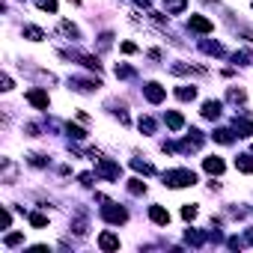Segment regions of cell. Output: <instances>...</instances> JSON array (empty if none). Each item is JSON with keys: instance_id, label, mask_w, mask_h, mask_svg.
Returning a JSON list of instances; mask_svg holds the SVG:
<instances>
[{"instance_id": "6da1fadb", "label": "cell", "mask_w": 253, "mask_h": 253, "mask_svg": "<svg viewBox=\"0 0 253 253\" xmlns=\"http://www.w3.org/2000/svg\"><path fill=\"white\" fill-rule=\"evenodd\" d=\"M164 185L167 188H188V185H197V173L194 170H167L164 173Z\"/></svg>"}, {"instance_id": "7a4b0ae2", "label": "cell", "mask_w": 253, "mask_h": 253, "mask_svg": "<svg viewBox=\"0 0 253 253\" xmlns=\"http://www.w3.org/2000/svg\"><path fill=\"white\" fill-rule=\"evenodd\" d=\"M101 218H104L107 224L119 227V224H125V221H128V211H125L122 206H116V203H107V200H104V206H101Z\"/></svg>"}, {"instance_id": "3957f363", "label": "cell", "mask_w": 253, "mask_h": 253, "mask_svg": "<svg viewBox=\"0 0 253 253\" xmlns=\"http://www.w3.org/2000/svg\"><path fill=\"white\" fill-rule=\"evenodd\" d=\"M143 95H146V101H149V104H161V101L167 98V90H164L161 84H155V81H152V84L143 87Z\"/></svg>"}, {"instance_id": "277c9868", "label": "cell", "mask_w": 253, "mask_h": 253, "mask_svg": "<svg viewBox=\"0 0 253 253\" xmlns=\"http://www.w3.org/2000/svg\"><path fill=\"white\" fill-rule=\"evenodd\" d=\"M95 170H98V176L111 179V182H116V179H119V167H116L114 161H107V158H98V161H95Z\"/></svg>"}, {"instance_id": "5b68a950", "label": "cell", "mask_w": 253, "mask_h": 253, "mask_svg": "<svg viewBox=\"0 0 253 253\" xmlns=\"http://www.w3.org/2000/svg\"><path fill=\"white\" fill-rule=\"evenodd\" d=\"M188 27H191L194 33H211V30H214V24H211L208 18H203V15H191V18H188Z\"/></svg>"}, {"instance_id": "8992f818", "label": "cell", "mask_w": 253, "mask_h": 253, "mask_svg": "<svg viewBox=\"0 0 253 253\" xmlns=\"http://www.w3.org/2000/svg\"><path fill=\"white\" fill-rule=\"evenodd\" d=\"M69 87H71V90H78V92H95V90L101 87V81H84V78H71V81H69Z\"/></svg>"}, {"instance_id": "52a82bcc", "label": "cell", "mask_w": 253, "mask_h": 253, "mask_svg": "<svg viewBox=\"0 0 253 253\" xmlns=\"http://www.w3.org/2000/svg\"><path fill=\"white\" fill-rule=\"evenodd\" d=\"M27 101L33 107H39V111H48V92L45 90H30L27 92Z\"/></svg>"}, {"instance_id": "ba28073f", "label": "cell", "mask_w": 253, "mask_h": 253, "mask_svg": "<svg viewBox=\"0 0 253 253\" xmlns=\"http://www.w3.org/2000/svg\"><path fill=\"white\" fill-rule=\"evenodd\" d=\"M149 218H152V224L167 227V224H170V211H167L164 206H152V208H149Z\"/></svg>"}, {"instance_id": "9c48e42d", "label": "cell", "mask_w": 253, "mask_h": 253, "mask_svg": "<svg viewBox=\"0 0 253 253\" xmlns=\"http://www.w3.org/2000/svg\"><path fill=\"white\" fill-rule=\"evenodd\" d=\"M98 247H101L104 253H111V250H119V238H116L114 232H101V235H98Z\"/></svg>"}, {"instance_id": "30bf717a", "label": "cell", "mask_w": 253, "mask_h": 253, "mask_svg": "<svg viewBox=\"0 0 253 253\" xmlns=\"http://www.w3.org/2000/svg\"><path fill=\"white\" fill-rule=\"evenodd\" d=\"M0 167H3V182H6V185H15V179H18V167H15L9 158L0 161Z\"/></svg>"}, {"instance_id": "8fae6325", "label": "cell", "mask_w": 253, "mask_h": 253, "mask_svg": "<svg viewBox=\"0 0 253 253\" xmlns=\"http://www.w3.org/2000/svg\"><path fill=\"white\" fill-rule=\"evenodd\" d=\"M71 230H75V235H87V208H78L75 221H71Z\"/></svg>"}, {"instance_id": "7c38bea8", "label": "cell", "mask_w": 253, "mask_h": 253, "mask_svg": "<svg viewBox=\"0 0 253 253\" xmlns=\"http://www.w3.org/2000/svg\"><path fill=\"white\" fill-rule=\"evenodd\" d=\"M203 167H206V173H211V176H221V173H224V161H221L218 155L206 158V161H203Z\"/></svg>"}, {"instance_id": "4fadbf2b", "label": "cell", "mask_w": 253, "mask_h": 253, "mask_svg": "<svg viewBox=\"0 0 253 253\" xmlns=\"http://www.w3.org/2000/svg\"><path fill=\"white\" fill-rule=\"evenodd\" d=\"M221 107H224V104L214 101V98L206 101V104H203V116H206V119H218V116H221Z\"/></svg>"}, {"instance_id": "5bb4252c", "label": "cell", "mask_w": 253, "mask_h": 253, "mask_svg": "<svg viewBox=\"0 0 253 253\" xmlns=\"http://www.w3.org/2000/svg\"><path fill=\"white\" fill-rule=\"evenodd\" d=\"M185 6H188V0H164L167 15H182V12H185Z\"/></svg>"}, {"instance_id": "9a60e30c", "label": "cell", "mask_w": 253, "mask_h": 253, "mask_svg": "<svg viewBox=\"0 0 253 253\" xmlns=\"http://www.w3.org/2000/svg\"><path fill=\"white\" fill-rule=\"evenodd\" d=\"M164 122H167V128H173V131H182V125H185L182 114H176V111H170V114L164 116Z\"/></svg>"}, {"instance_id": "2e32d148", "label": "cell", "mask_w": 253, "mask_h": 253, "mask_svg": "<svg viewBox=\"0 0 253 253\" xmlns=\"http://www.w3.org/2000/svg\"><path fill=\"white\" fill-rule=\"evenodd\" d=\"M176 98L179 101H194L197 98V87H176Z\"/></svg>"}, {"instance_id": "e0dca14e", "label": "cell", "mask_w": 253, "mask_h": 253, "mask_svg": "<svg viewBox=\"0 0 253 253\" xmlns=\"http://www.w3.org/2000/svg\"><path fill=\"white\" fill-rule=\"evenodd\" d=\"M60 33L69 36V39H81V30L71 24V21H60Z\"/></svg>"}, {"instance_id": "ac0fdd59", "label": "cell", "mask_w": 253, "mask_h": 253, "mask_svg": "<svg viewBox=\"0 0 253 253\" xmlns=\"http://www.w3.org/2000/svg\"><path fill=\"white\" fill-rule=\"evenodd\" d=\"M235 131H238V137H250L253 134V122L250 119H235Z\"/></svg>"}, {"instance_id": "d6986e66", "label": "cell", "mask_w": 253, "mask_h": 253, "mask_svg": "<svg viewBox=\"0 0 253 253\" xmlns=\"http://www.w3.org/2000/svg\"><path fill=\"white\" fill-rule=\"evenodd\" d=\"M235 167H238L241 173H253V155H238V158H235Z\"/></svg>"}, {"instance_id": "ffe728a7", "label": "cell", "mask_w": 253, "mask_h": 253, "mask_svg": "<svg viewBox=\"0 0 253 253\" xmlns=\"http://www.w3.org/2000/svg\"><path fill=\"white\" fill-rule=\"evenodd\" d=\"M24 36H27L30 42H42V39H45V33H42L39 27H33V24H27V27H24Z\"/></svg>"}, {"instance_id": "44dd1931", "label": "cell", "mask_w": 253, "mask_h": 253, "mask_svg": "<svg viewBox=\"0 0 253 253\" xmlns=\"http://www.w3.org/2000/svg\"><path fill=\"white\" fill-rule=\"evenodd\" d=\"M200 48L211 57H224V45H218V42H200Z\"/></svg>"}, {"instance_id": "7402d4cb", "label": "cell", "mask_w": 253, "mask_h": 253, "mask_svg": "<svg viewBox=\"0 0 253 253\" xmlns=\"http://www.w3.org/2000/svg\"><path fill=\"white\" fill-rule=\"evenodd\" d=\"M131 167H134L137 173H143V176H152V173H155V167H152V164H146V161H140V158H134V161H131Z\"/></svg>"}, {"instance_id": "603a6c76", "label": "cell", "mask_w": 253, "mask_h": 253, "mask_svg": "<svg viewBox=\"0 0 253 253\" xmlns=\"http://www.w3.org/2000/svg\"><path fill=\"white\" fill-rule=\"evenodd\" d=\"M128 191H131L134 197H140V194H146V182H140V179H128Z\"/></svg>"}, {"instance_id": "cb8c5ba5", "label": "cell", "mask_w": 253, "mask_h": 253, "mask_svg": "<svg viewBox=\"0 0 253 253\" xmlns=\"http://www.w3.org/2000/svg\"><path fill=\"white\" fill-rule=\"evenodd\" d=\"M211 137L218 140V143H232V131H230V128H218V131H214Z\"/></svg>"}, {"instance_id": "d4e9b609", "label": "cell", "mask_w": 253, "mask_h": 253, "mask_svg": "<svg viewBox=\"0 0 253 253\" xmlns=\"http://www.w3.org/2000/svg\"><path fill=\"white\" fill-rule=\"evenodd\" d=\"M227 98H230V101H244V98H247V92H244V90H238V87H230V90H227Z\"/></svg>"}, {"instance_id": "484cf974", "label": "cell", "mask_w": 253, "mask_h": 253, "mask_svg": "<svg viewBox=\"0 0 253 253\" xmlns=\"http://www.w3.org/2000/svg\"><path fill=\"white\" fill-rule=\"evenodd\" d=\"M188 244H194V247H203V241H206V235L203 232H194V230H188Z\"/></svg>"}, {"instance_id": "4316f807", "label": "cell", "mask_w": 253, "mask_h": 253, "mask_svg": "<svg viewBox=\"0 0 253 253\" xmlns=\"http://www.w3.org/2000/svg\"><path fill=\"white\" fill-rule=\"evenodd\" d=\"M21 241H24V235H21V232H9V235L3 238V244H6V247H18Z\"/></svg>"}, {"instance_id": "83f0119b", "label": "cell", "mask_w": 253, "mask_h": 253, "mask_svg": "<svg viewBox=\"0 0 253 253\" xmlns=\"http://www.w3.org/2000/svg\"><path fill=\"white\" fill-rule=\"evenodd\" d=\"M30 224H33V227H48V218H45L42 211H33V214H30Z\"/></svg>"}, {"instance_id": "f1b7e54d", "label": "cell", "mask_w": 253, "mask_h": 253, "mask_svg": "<svg viewBox=\"0 0 253 253\" xmlns=\"http://www.w3.org/2000/svg\"><path fill=\"white\" fill-rule=\"evenodd\" d=\"M36 6L42 12H57V0H36Z\"/></svg>"}, {"instance_id": "f546056e", "label": "cell", "mask_w": 253, "mask_h": 253, "mask_svg": "<svg viewBox=\"0 0 253 253\" xmlns=\"http://www.w3.org/2000/svg\"><path fill=\"white\" fill-rule=\"evenodd\" d=\"M250 60H253V54H250L247 48H244V51H235V63H238V66H247Z\"/></svg>"}, {"instance_id": "4dcf8cb0", "label": "cell", "mask_w": 253, "mask_h": 253, "mask_svg": "<svg viewBox=\"0 0 253 253\" xmlns=\"http://www.w3.org/2000/svg\"><path fill=\"white\" fill-rule=\"evenodd\" d=\"M27 161H30L33 167H45V164H48V158H45V155H39V152H33V155H27Z\"/></svg>"}, {"instance_id": "1f68e13d", "label": "cell", "mask_w": 253, "mask_h": 253, "mask_svg": "<svg viewBox=\"0 0 253 253\" xmlns=\"http://www.w3.org/2000/svg\"><path fill=\"white\" fill-rule=\"evenodd\" d=\"M111 104H114V101H111ZM114 107H116V104H114ZM114 116H116V119H119L122 125H128V122H131V119H128V114H125V107H122V104H119V107H116V111H114Z\"/></svg>"}, {"instance_id": "d6a6232c", "label": "cell", "mask_w": 253, "mask_h": 253, "mask_svg": "<svg viewBox=\"0 0 253 253\" xmlns=\"http://www.w3.org/2000/svg\"><path fill=\"white\" fill-rule=\"evenodd\" d=\"M140 131H146V134H152V131H155V122H152L149 116H140Z\"/></svg>"}, {"instance_id": "836d02e7", "label": "cell", "mask_w": 253, "mask_h": 253, "mask_svg": "<svg viewBox=\"0 0 253 253\" xmlns=\"http://www.w3.org/2000/svg\"><path fill=\"white\" fill-rule=\"evenodd\" d=\"M69 134L75 137V140H84V137H87V131H84L81 125H71V122H69Z\"/></svg>"}, {"instance_id": "e575fe53", "label": "cell", "mask_w": 253, "mask_h": 253, "mask_svg": "<svg viewBox=\"0 0 253 253\" xmlns=\"http://www.w3.org/2000/svg\"><path fill=\"white\" fill-rule=\"evenodd\" d=\"M116 78H134V69L131 66H116Z\"/></svg>"}, {"instance_id": "d590c367", "label": "cell", "mask_w": 253, "mask_h": 253, "mask_svg": "<svg viewBox=\"0 0 253 253\" xmlns=\"http://www.w3.org/2000/svg\"><path fill=\"white\" fill-rule=\"evenodd\" d=\"M182 218H185V221H194V218H197V206H185V208H182Z\"/></svg>"}, {"instance_id": "8d00e7d4", "label": "cell", "mask_w": 253, "mask_h": 253, "mask_svg": "<svg viewBox=\"0 0 253 253\" xmlns=\"http://www.w3.org/2000/svg\"><path fill=\"white\" fill-rule=\"evenodd\" d=\"M111 39H114V36H111V33H104L101 39H98V48H101V51H107V48H111Z\"/></svg>"}, {"instance_id": "74e56055", "label": "cell", "mask_w": 253, "mask_h": 253, "mask_svg": "<svg viewBox=\"0 0 253 253\" xmlns=\"http://www.w3.org/2000/svg\"><path fill=\"white\" fill-rule=\"evenodd\" d=\"M0 84H3V87H0L3 92H9V90H12V78H9V75H3V81H0Z\"/></svg>"}, {"instance_id": "f35d334b", "label": "cell", "mask_w": 253, "mask_h": 253, "mask_svg": "<svg viewBox=\"0 0 253 253\" xmlns=\"http://www.w3.org/2000/svg\"><path fill=\"white\" fill-rule=\"evenodd\" d=\"M122 51H125V54H134V51H137V45H134V42H125V45H122Z\"/></svg>"}, {"instance_id": "ab89813d", "label": "cell", "mask_w": 253, "mask_h": 253, "mask_svg": "<svg viewBox=\"0 0 253 253\" xmlns=\"http://www.w3.org/2000/svg\"><path fill=\"white\" fill-rule=\"evenodd\" d=\"M81 185H87V188L92 185V176H90V173H84V176H81Z\"/></svg>"}, {"instance_id": "60d3db41", "label": "cell", "mask_w": 253, "mask_h": 253, "mask_svg": "<svg viewBox=\"0 0 253 253\" xmlns=\"http://www.w3.org/2000/svg\"><path fill=\"white\" fill-rule=\"evenodd\" d=\"M227 244H230V247H232V250H241V241H238V238H230V241H227Z\"/></svg>"}, {"instance_id": "b9f144b4", "label": "cell", "mask_w": 253, "mask_h": 253, "mask_svg": "<svg viewBox=\"0 0 253 253\" xmlns=\"http://www.w3.org/2000/svg\"><path fill=\"white\" fill-rule=\"evenodd\" d=\"M137 3H140V6H152V0H137Z\"/></svg>"}, {"instance_id": "7bdbcfd3", "label": "cell", "mask_w": 253, "mask_h": 253, "mask_svg": "<svg viewBox=\"0 0 253 253\" xmlns=\"http://www.w3.org/2000/svg\"><path fill=\"white\" fill-rule=\"evenodd\" d=\"M247 241H250V244H253V230H247Z\"/></svg>"}, {"instance_id": "ee69618b", "label": "cell", "mask_w": 253, "mask_h": 253, "mask_svg": "<svg viewBox=\"0 0 253 253\" xmlns=\"http://www.w3.org/2000/svg\"><path fill=\"white\" fill-rule=\"evenodd\" d=\"M71 3H81V0H71Z\"/></svg>"}]
</instances>
